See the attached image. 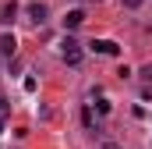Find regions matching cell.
Masks as SVG:
<instances>
[{
	"label": "cell",
	"instance_id": "9c48e42d",
	"mask_svg": "<svg viewBox=\"0 0 152 149\" xmlns=\"http://www.w3.org/2000/svg\"><path fill=\"white\" fill-rule=\"evenodd\" d=\"M103 149H120V146H117V142H106V146H103Z\"/></svg>",
	"mask_w": 152,
	"mask_h": 149
},
{
	"label": "cell",
	"instance_id": "3957f363",
	"mask_svg": "<svg viewBox=\"0 0 152 149\" xmlns=\"http://www.w3.org/2000/svg\"><path fill=\"white\" fill-rule=\"evenodd\" d=\"M46 14H50V11H46V4H28V21H36V25H42V21H46Z\"/></svg>",
	"mask_w": 152,
	"mask_h": 149
},
{
	"label": "cell",
	"instance_id": "5b68a950",
	"mask_svg": "<svg viewBox=\"0 0 152 149\" xmlns=\"http://www.w3.org/2000/svg\"><path fill=\"white\" fill-rule=\"evenodd\" d=\"M14 18H18V4L11 0V4H4V7H0V21H4V25H11Z\"/></svg>",
	"mask_w": 152,
	"mask_h": 149
},
{
	"label": "cell",
	"instance_id": "30bf717a",
	"mask_svg": "<svg viewBox=\"0 0 152 149\" xmlns=\"http://www.w3.org/2000/svg\"><path fill=\"white\" fill-rule=\"evenodd\" d=\"M0 131H4V121H0Z\"/></svg>",
	"mask_w": 152,
	"mask_h": 149
},
{
	"label": "cell",
	"instance_id": "52a82bcc",
	"mask_svg": "<svg viewBox=\"0 0 152 149\" xmlns=\"http://www.w3.org/2000/svg\"><path fill=\"white\" fill-rule=\"evenodd\" d=\"M138 74H142V82H149V85H152V64H145V68H142Z\"/></svg>",
	"mask_w": 152,
	"mask_h": 149
},
{
	"label": "cell",
	"instance_id": "6da1fadb",
	"mask_svg": "<svg viewBox=\"0 0 152 149\" xmlns=\"http://www.w3.org/2000/svg\"><path fill=\"white\" fill-rule=\"evenodd\" d=\"M60 57H64V64H71V68H75L78 60H81V43H75V39L67 36L64 43H60Z\"/></svg>",
	"mask_w": 152,
	"mask_h": 149
},
{
	"label": "cell",
	"instance_id": "ba28073f",
	"mask_svg": "<svg viewBox=\"0 0 152 149\" xmlns=\"http://www.w3.org/2000/svg\"><path fill=\"white\" fill-rule=\"evenodd\" d=\"M7 114V100H4V92H0V117Z\"/></svg>",
	"mask_w": 152,
	"mask_h": 149
},
{
	"label": "cell",
	"instance_id": "7a4b0ae2",
	"mask_svg": "<svg viewBox=\"0 0 152 149\" xmlns=\"http://www.w3.org/2000/svg\"><path fill=\"white\" fill-rule=\"evenodd\" d=\"M92 50H96V53H103V57H113L120 46H117L113 39H92Z\"/></svg>",
	"mask_w": 152,
	"mask_h": 149
},
{
	"label": "cell",
	"instance_id": "8992f818",
	"mask_svg": "<svg viewBox=\"0 0 152 149\" xmlns=\"http://www.w3.org/2000/svg\"><path fill=\"white\" fill-rule=\"evenodd\" d=\"M81 21H85V11H67V18H64V29H78V25H81Z\"/></svg>",
	"mask_w": 152,
	"mask_h": 149
},
{
	"label": "cell",
	"instance_id": "277c9868",
	"mask_svg": "<svg viewBox=\"0 0 152 149\" xmlns=\"http://www.w3.org/2000/svg\"><path fill=\"white\" fill-rule=\"evenodd\" d=\"M14 50H18V39L11 36V32H4V36H0V53H4V57H14Z\"/></svg>",
	"mask_w": 152,
	"mask_h": 149
}]
</instances>
